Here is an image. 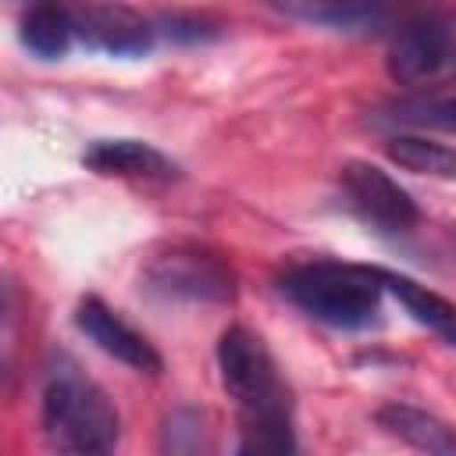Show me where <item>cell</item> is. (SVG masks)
I'll return each mask as SVG.
<instances>
[{
    "label": "cell",
    "instance_id": "cell-16",
    "mask_svg": "<svg viewBox=\"0 0 456 456\" xmlns=\"http://www.w3.org/2000/svg\"><path fill=\"white\" fill-rule=\"evenodd\" d=\"M160 449L164 452H196L203 449V413L196 406H178L164 417L160 428Z\"/></svg>",
    "mask_w": 456,
    "mask_h": 456
},
{
    "label": "cell",
    "instance_id": "cell-1",
    "mask_svg": "<svg viewBox=\"0 0 456 456\" xmlns=\"http://www.w3.org/2000/svg\"><path fill=\"white\" fill-rule=\"evenodd\" d=\"M214 356L221 388L239 410L235 452H296L292 395L267 342L246 324H228Z\"/></svg>",
    "mask_w": 456,
    "mask_h": 456
},
{
    "label": "cell",
    "instance_id": "cell-11",
    "mask_svg": "<svg viewBox=\"0 0 456 456\" xmlns=\"http://www.w3.org/2000/svg\"><path fill=\"white\" fill-rule=\"evenodd\" d=\"M374 424L385 435H392V438H399V442H406V445H413L420 452L456 456V431L442 417H435V413H428L420 406L385 403V406L374 410Z\"/></svg>",
    "mask_w": 456,
    "mask_h": 456
},
{
    "label": "cell",
    "instance_id": "cell-3",
    "mask_svg": "<svg viewBox=\"0 0 456 456\" xmlns=\"http://www.w3.org/2000/svg\"><path fill=\"white\" fill-rule=\"evenodd\" d=\"M39 428L57 452H110L121 438V413L68 353H57L43 374Z\"/></svg>",
    "mask_w": 456,
    "mask_h": 456
},
{
    "label": "cell",
    "instance_id": "cell-14",
    "mask_svg": "<svg viewBox=\"0 0 456 456\" xmlns=\"http://www.w3.org/2000/svg\"><path fill=\"white\" fill-rule=\"evenodd\" d=\"M392 164L428 178H456V146L435 142L428 135H392L385 142Z\"/></svg>",
    "mask_w": 456,
    "mask_h": 456
},
{
    "label": "cell",
    "instance_id": "cell-12",
    "mask_svg": "<svg viewBox=\"0 0 456 456\" xmlns=\"http://www.w3.org/2000/svg\"><path fill=\"white\" fill-rule=\"evenodd\" d=\"M381 281H385V292L395 296V303L420 328H428L431 335H438L445 346L456 349V303L452 299H445L442 292H435V289H428L417 278L399 274V271H385L381 267Z\"/></svg>",
    "mask_w": 456,
    "mask_h": 456
},
{
    "label": "cell",
    "instance_id": "cell-2",
    "mask_svg": "<svg viewBox=\"0 0 456 456\" xmlns=\"http://www.w3.org/2000/svg\"><path fill=\"white\" fill-rule=\"evenodd\" d=\"M274 289L317 324L338 331H370L381 324V267L346 260H303L278 271Z\"/></svg>",
    "mask_w": 456,
    "mask_h": 456
},
{
    "label": "cell",
    "instance_id": "cell-15",
    "mask_svg": "<svg viewBox=\"0 0 456 456\" xmlns=\"http://www.w3.org/2000/svg\"><path fill=\"white\" fill-rule=\"evenodd\" d=\"M385 118L410 128H442L456 132V96H410L385 107Z\"/></svg>",
    "mask_w": 456,
    "mask_h": 456
},
{
    "label": "cell",
    "instance_id": "cell-6",
    "mask_svg": "<svg viewBox=\"0 0 456 456\" xmlns=\"http://www.w3.org/2000/svg\"><path fill=\"white\" fill-rule=\"evenodd\" d=\"M338 185L349 210L378 235H410L420 224L417 200L378 164L349 160L338 167Z\"/></svg>",
    "mask_w": 456,
    "mask_h": 456
},
{
    "label": "cell",
    "instance_id": "cell-7",
    "mask_svg": "<svg viewBox=\"0 0 456 456\" xmlns=\"http://www.w3.org/2000/svg\"><path fill=\"white\" fill-rule=\"evenodd\" d=\"M71 14H75V39L93 53L135 61L146 57L160 39L157 25L128 4L103 0V4H86Z\"/></svg>",
    "mask_w": 456,
    "mask_h": 456
},
{
    "label": "cell",
    "instance_id": "cell-8",
    "mask_svg": "<svg viewBox=\"0 0 456 456\" xmlns=\"http://www.w3.org/2000/svg\"><path fill=\"white\" fill-rule=\"evenodd\" d=\"M75 328L100 349L107 353L110 360L125 363L128 370L135 374H150V378H160L164 374V356L157 353V346L135 331L118 310H110L100 296H82L75 303Z\"/></svg>",
    "mask_w": 456,
    "mask_h": 456
},
{
    "label": "cell",
    "instance_id": "cell-13",
    "mask_svg": "<svg viewBox=\"0 0 456 456\" xmlns=\"http://www.w3.org/2000/svg\"><path fill=\"white\" fill-rule=\"evenodd\" d=\"M18 39L32 57L61 61L78 43L75 39V14L61 4H50V0L32 4L18 21Z\"/></svg>",
    "mask_w": 456,
    "mask_h": 456
},
{
    "label": "cell",
    "instance_id": "cell-10",
    "mask_svg": "<svg viewBox=\"0 0 456 456\" xmlns=\"http://www.w3.org/2000/svg\"><path fill=\"white\" fill-rule=\"evenodd\" d=\"M82 164L103 178H146V182H171L178 178V164L146 139H93L82 150Z\"/></svg>",
    "mask_w": 456,
    "mask_h": 456
},
{
    "label": "cell",
    "instance_id": "cell-4",
    "mask_svg": "<svg viewBox=\"0 0 456 456\" xmlns=\"http://www.w3.org/2000/svg\"><path fill=\"white\" fill-rule=\"evenodd\" d=\"M139 289L160 303H235L239 278L232 264L203 246H171L146 260Z\"/></svg>",
    "mask_w": 456,
    "mask_h": 456
},
{
    "label": "cell",
    "instance_id": "cell-17",
    "mask_svg": "<svg viewBox=\"0 0 456 456\" xmlns=\"http://www.w3.org/2000/svg\"><path fill=\"white\" fill-rule=\"evenodd\" d=\"M157 25V36L167 39V43H182V46H196V43H210L221 36V28L207 18H196V14H157L153 18Z\"/></svg>",
    "mask_w": 456,
    "mask_h": 456
},
{
    "label": "cell",
    "instance_id": "cell-9",
    "mask_svg": "<svg viewBox=\"0 0 456 456\" xmlns=\"http://www.w3.org/2000/svg\"><path fill=\"white\" fill-rule=\"evenodd\" d=\"M264 7L342 36H370L392 21L395 0H260Z\"/></svg>",
    "mask_w": 456,
    "mask_h": 456
},
{
    "label": "cell",
    "instance_id": "cell-5",
    "mask_svg": "<svg viewBox=\"0 0 456 456\" xmlns=\"http://www.w3.org/2000/svg\"><path fill=\"white\" fill-rule=\"evenodd\" d=\"M395 86L428 89L456 78V11H424L406 18L385 53Z\"/></svg>",
    "mask_w": 456,
    "mask_h": 456
}]
</instances>
